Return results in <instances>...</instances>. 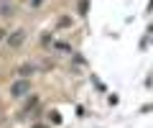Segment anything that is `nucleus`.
<instances>
[{"mask_svg": "<svg viewBox=\"0 0 153 128\" xmlns=\"http://www.w3.org/2000/svg\"><path fill=\"white\" fill-rule=\"evenodd\" d=\"M28 92H31L28 79H18V82L10 87V95H13V97H23V95H28Z\"/></svg>", "mask_w": 153, "mask_h": 128, "instance_id": "2", "label": "nucleus"}, {"mask_svg": "<svg viewBox=\"0 0 153 128\" xmlns=\"http://www.w3.org/2000/svg\"><path fill=\"white\" fill-rule=\"evenodd\" d=\"M18 74H21L23 79H28V74H33V67L31 64H23V67H18Z\"/></svg>", "mask_w": 153, "mask_h": 128, "instance_id": "3", "label": "nucleus"}, {"mask_svg": "<svg viewBox=\"0 0 153 128\" xmlns=\"http://www.w3.org/2000/svg\"><path fill=\"white\" fill-rule=\"evenodd\" d=\"M41 3H44V0H31V8H38Z\"/></svg>", "mask_w": 153, "mask_h": 128, "instance_id": "10", "label": "nucleus"}, {"mask_svg": "<svg viewBox=\"0 0 153 128\" xmlns=\"http://www.w3.org/2000/svg\"><path fill=\"white\" fill-rule=\"evenodd\" d=\"M23 41H26V31H23V28H18V31H13V34L8 36V41H5V44L10 46V49H21V46H23Z\"/></svg>", "mask_w": 153, "mask_h": 128, "instance_id": "1", "label": "nucleus"}, {"mask_svg": "<svg viewBox=\"0 0 153 128\" xmlns=\"http://www.w3.org/2000/svg\"><path fill=\"white\" fill-rule=\"evenodd\" d=\"M36 103H38V97H28V103H26V113H31Z\"/></svg>", "mask_w": 153, "mask_h": 128, "instance_id": "8", "label": "nucleus"}, {"mask_svg": "<svg viewBox=\"0 0 153 128\" xmlns=\"http://www.w3.org/2000/svg\"><path fill=\"white\" fill-rule=\"evenodd\" d=\"M87 10H89V0H79V13L87 16Z\"/></svg>", "mask_w": 153, "mask_h": 128, "instance_id": "6", "label": "nucleus"}, {"mask_svg": "<svg viewBox=\"0 0 153 128\" xmlns=\"http://www.w3.org/2000/svg\"><path fill=\"white\" fill-rule=\"evenodd\" d=\"M54 49H56V51H64V54H69V51H71V46L66 44V41H56V44H54Z\"/></svg>", "mask_w": 153, "mask_h": 128, "instance_id": "4", "label": "nucleus"}, {"mask_svg": "<svg viewBox=\"0 0 153 128\" xmlns=\"http://www.w3.org/2000/svg\"><path fill=\"white\" fill-rule=\"evenodd\" d=\"M41 44H44V46L51 44V34H44V36H41Z\"/></svg>", "mask_w": 153, "mask_h": 128, "instance_id": "9", "label": "nucleus"}, {"mask_svg": "<svg viewBox=\"0 0 153 128\" xmlns=\"http://www.w3.org/2000/svg\"><path fill=\"white\" fill-rule=\"evenodd\" d=\"M0 13H3V16H10V13H13V8H10L8 0H0Z\"/></svg>", "mask_w": 153, "mask_h": 128, "instance_id": "5", "label": "nucleus"}, {"mask_svg": "<svg viewBox=\"0 0 153 128\" xmlns=\"http://www.w3.org/2000/svg\"><path fill=\"white\" fill-rule=\"evenodd\" d=\"M3 36H5V28H0V41H3Z\"/></svg>", "mask_w": 153, "mask_h": 128, "instance_id": "11", "label": "nucleus"}, {"mask_svg": "<svg viewBox=\"0 0 153 128\" xmlns=\"http://www.w3.org/2000/svg\"><path fill=\"white\" fill-rule=\"evenodd\" d=\"M69 26H71V18H69V16L59 18V28H69Z\"/></svg>", "mask_w": 153, "mask_h": 128, "instance_id": "7", "label": "nucleus"}, {"mask_svg": "<svg viewBox=\"0 0 153 128\" xmlns=\"http://www.w3.org/2000/svg\"><path fill=\"white\" fill-rule=\"evenodd\" d=\"M33 128H46V126H33Z\"/></svg>", "mask_w": 153, "mask_h": 128, "instance_id": "12", "label": "nucleus"}]
</instances>
